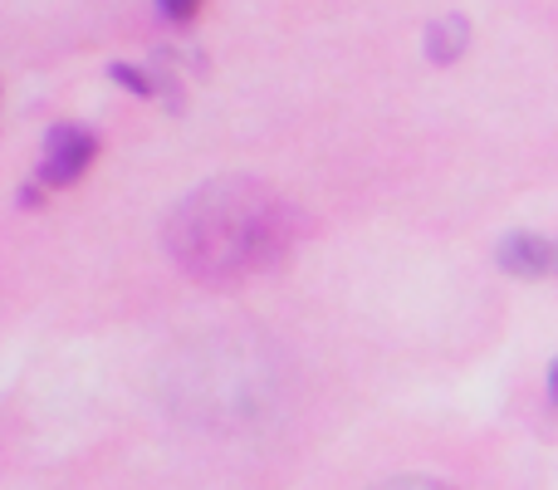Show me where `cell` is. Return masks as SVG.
Wrapping results in <instances>:
<instances>
[{
  "instance_id": "6da1fadb",
  "label": "cell",
  "mask_w": 558,
  "mask_h": 490,
  "mask_svg": "<svg viewBox=\"0 0 558 490\" xmlns=\"http://www.w3.org/2000/svg\"><path fill=\"white\" fill-rule=\"evenodd\" d=\"M299 212L251 177H221L182 196L167 222V250L202 285H241L279 270L299 246Z\"/></svg>"
},
{
  "instance_id": "7a4b0ae2",
  "label": "cell",
  "mask_w": 558,
  "mask_h": 490,
  "mask_svg": "<svg viewBox=\"0 0 558 490\" xmlns=\"http://www.w3.org/2000/svg\"><path fill=\"white\" fill-rule=\"evenodd\" d=\"M177 403H186L192 417H202V422H245L270 403V378L235 348L196 354L192 383L177 387Z\"/></svg>"
},
{
  "instance_id": "3957f363",
  "label": "cell",
  "mask_w": 558,
  "mask_h": 490,
  "mask_svg": "<svg viewBox=\"0 0 558 490\" xmlns=\"http://www.w3.org/2000/svg\"><path fill=\"white\" fill-rule=\"evenodd\" d=\"M94 157H98V138L88 133V128H78V123L49 128L45 153H39V182H45V187L78 182V177L94 167Z\"/></svg>"
},
{
  "instance_id": "277c9868",
  "label": "cell",
  "mask_w": 558,
  "mask_h": 490,
  "mask_svg": "<svg viewBox=\"0 0 558 490\" xmlns=\"http://www.w3.org/2000/svg\"><path fill=\"white\" fill-rule=\"evenodd\" d=\"M510 275H524V279H544V275H558V236H539V231H510L495 250Z\"/></svg>"
},
{
  "instance_id": "5b68a950",
  "label": "cell",
  "mask_w": 558,
  "mask_h": 490,
  "mask_svg": "<svg viewBox=\"0 0 558 490\" xmlns=\"http://www.w3.org/2000/svg\"><path fill=\"white\" fill-rule=\"evenodd\" d=\"M465 45H471V25H465L461 15H446V20H436V25L426 29V59H436V64L461 59Z\"/></svg>"
},
{
  "instance_id": "8992f818",
  "label": "cell",
  "mask_w": 558,
  "mask_h": 490,
  "mask_svg": "<svg viewBox=\"0 0 558 490\" xmlns=\"http://www.w3.org/2000/svg\"><path fill=\"white\" fill-rule=\"evenodd\" d=\"M113 79H118L123 88H133V94H143V98H153L157 88H162L153 74H143V69H133V64H113Z\"/></svg>"
},
{
  "instance_id": "52a82bcc",
  "label": "cell",
  "mask_w": 558,
  "mask_h": 490,
  "mask_svg": "<svg viewBox=\"0 0 558 490\" xmlns=\"http://www.w3.org/2000/svg\"><path fill=\"white\" fill-rule=\"evenodd\" d=\"M373 490H456V486L436 481V476H392V481H383V486H373Z\"/></svg>"
},
{
  "instance_id": "ba28073f",
  "label": "cell",
  "mask_w": 558,
  "mask_h": 490,
  "mask_svg": "<svg viewBox=\"0 0 558 490\" xmlns=\"http://www.w3.org/2000/svg\"><path fill=\"white\" fill-rule=\"evenodd\" d=\"M157 10H162V20H172V25H186V20H196L202 0H157Z\"/></svg>"
},
{
  "instance_id": "9c48e42d",
  "label": "cell",
  "mask_w": 558,
  "mask_h": 490,
  "mask_svg": "<svg viewBox=\"0 0 558 490\" xmlns=\"http://www.w3.org/2000/svg\"><path fill=\"white\" fill-rule=\"evenodd\" d=\"M549 397H554V407H558V358H554V368H549Z\"/></svg>"
}]
</instances>
